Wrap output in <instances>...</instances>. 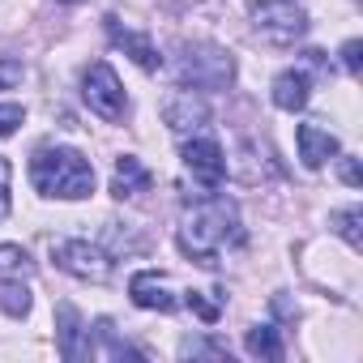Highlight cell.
<instances>
[{"instance_id": "cell-21", "label": "cell", "mask_w": 363, "mask_h": 363, "mask_svg": "<svg viewBox=\"0 0 363 363\" xmlns=\"http://www.w3.org/2000/svg\"><path fill=\"white\" fill-rule=\"evenodd\" d=\"M22 77H26V65H22V60H13V56L0 60V90H13Z\"/></svg>"}, {"instance_id": "cell-5", "label": "cell", "mask_w": 363, "mask_h": 363, "mask_svg": "<svg viewBox=\"0 0 363 363\" xmlns=\"http://www.w3.org/2000/svg\"><path fill=\"white\" fill-rule=\"evenodd\" d=\"M82 99H86V107L94 111V116H103V120H124V86H120V77H116V69L107 65V60H94L86 73H82Z\"/></svg>"}, {"instance_id": "cell-4", "label": "cell", "mask_w": 363, "mask_h": 363, "mask_svg": "<svg viewBox=\"0 0 363 363\" xmlns=\"http://www.w3.org/2000/svg\"><path fill=\"white\" fill-rule=\"evenodd\" d=\"M248 13H252L257 35L269 39V43H278V48L295 43V39L308 30V13H303L299 0H257Z\"/></svg>"}, {"instance_id": "cell-13", "label": "cell", "mask_w": 363, "mask_h": 363, "mask_svg": "<svg viewBox=\"0 0 363 363\" xmlns=\"http://www.w3.org/2000/svg\"><path fill=\"white\" fill-rule=\"evenodd\" d=\"M107 39H111L116 48H124V52L137 60V69H145V73L162 69V56H158V48H154L145 35H133V30H124L116 18H107Z\"/></svg>"}, {"instance_id": "cell-2", "label": "cell", "mask_w": 363, "mask_h": 363, "mask_svg": "<svg viewBox=\"0 0 363 363\" xmlns=\"http://www.w3.org/2000/svg\"><path fill=\"white\" fill-rule=\"evenodd\" d=\"M30 184L43 197L82 201L94 193V162L73 145H39L30 158Z\"/></svg>"}, {"instance_id": "cell-16", "label": "cell", "mask_w": 363, "mask_h": 363, "mask_svg": "<svg viewBox=\"0 0 363 363\" xmlns=\"http://www.w3.org/2000/svg\"><path fill=\"white\" fill-rule=\"evenodd\" d=\"M244 346H248V354H257V359H282V337H278L274 325H252L248 337H244Z\"/></svg>"}, {"instance_id": "cell-17", "label": "cell", "mask_w": 363, "mask_h": 363, "mask_svg": "<svg viewBox=\"0 0 363 363\" xmlns=\"http://www.w3.org/2000/svg\"><path fill=\"white\" fill-rule=\"evenodd\" d=\"M359 223H363V210H359V206H346V210L333 214V227H337V235H342L350 248H363V231H359Z\"/></svg>"}, {"instance_id": "cell-12", "label": "cell", "mask_w": 363, "mask_h": 363, "mask_svg": "<svg viewBox=\"0 0 363 363\" xmlns=\"http://www.w3.org/2000/svg\"><path fill=\"white\" fill-rule=\"evenodd\" d=\"M295 141H299V158H303L308 171H320V167L337 154V137H333L329 128H320V124H299Z\"/></svg>"}, {"instance_id": "cell-11", "label": "cell", "mask_w": 363, "mask_h": 363, "mask_svg": "<svg viewBox=\"0 0 363 363\" xmlns=\"http://www.w3.org/2000/svg\"><path fill=\"white\" fill-rule=\"evenodd\" d=\"M269 99L278 111H303L308 99H312V77L303 69H282L269 86Z\"/></svg>"}, {"instance_id": "cell-15", "label": "cell", "mask_w": 363, "mask_h": 363, "mask_svg": "<svg viewBox=\"0 0 363 363\" xmlns=\"http://www.w3.org/2000/svg\"><path fill=\"white\" fill-rule=\"evenodd\" d=\"M0 312H5V316H13V320H22V316L30 312V291H26L22 274L0 278Z\"/></svg>"}, {"instance_id": "cell-23", "label": "cell", "mask_w": 363, "mask_h": 363, "mask_svg": "<svg viewBox=\"0 0 363 363\" xmlns=\"http://www.w3.org/2000/svg\"><path fill=\"white\" fill-rule=\"evenodd\" d=\"M337 175H342V184H346V189H359V184H363L359 162H354L350 154H342V158H337Z\"/></svg>"}, {"instance_id": "cell-3", "label": "cell", "mask_w": 363, "mask_h": 363, "mask_svg": "<svg viewBox=\"0 0 363 363\" xmlns=\"http://www.w3.org/2000/svg\"><path fill=\"white\" fill-rule=\"evenodd\" d=\"M175 82L179 86H193V90H227L235 82V60L227 48L214 43H184L175 60Z\"/></svg>"}, {"instance_id": "cell-25", "label": "cell", "mask_w": 363, "mask_h": 363, "mask_svg": "<svg viewBox=\"0 0 363 363\" xmlns=\"http://www.w3.org/2000/svg\"><path fill=\"white\" fill-rule=\"evenodd\" d=\"M56 5H77V0H56Z\"/></svg>"}, {"instance_id": "cell-24", "label": "cell", "mask_w": 363, "mask_h": 363, "mask_svg": "<svg viewBox=\"0 0 363 363\" xmlns=\"http://www.w3.org/2000/svg\"><path fill=\"white\" fill-rule=\"evenodd\" d=\"M359 52H363V43H359V39H346V43H342V65H346V73H350V77L359 73Z\"/></svg>"}, {"instance_id": "cell-8", "label": "cell", "mask_w": 363, "mask_h": 363, "mask_svg": "<svg viewBox=\"0 0 363 363\" xmlns=\"http://www.w3.org/2000/svg\"><path fill=\"white\" fill-rule=\"evenodd\" d=\"M128 295H133V303H137V308H145V312H162V316H171V312L179 308L175 291H171V286H167V278H162V274H154V269L133 274Z\"/></svg>"}, {"instance_id": "cell-6", "label": "cell", "mask_w": 363, "mask_h": 363, "mask_svg": "<svg viewBox=\"0 0 363 363\" xmlns=\"http://www.w3.org/2000/svg\"><path fill=\"white\" fill-rule=\"evenodd\" d=\"M52 261L82 282H107L111 278V257L103 248H94L90 240H56L52 244Z\"/></svg>"}, {"instance_id": "cell-18", "label": "cell", "mask_w": 363, "mask_h": 363, "mask_svg": "<svg viewBox=\"0 0 363 363\" xmlns=\"http://www.w3.org/2000/svg\"><path fill=\"white\" fill-rule=\"evenodd\" d=\"M179 354L184 359H231V350L223 342H193V337L179 346Z\"/></svg>"}, {"instance_id": "cell-20", "label": "cell", "mask_w": 363, "mask_h": 363, "mask_svg": "<svg viewBox=\"0 0 363 363\" xmlns=\"http://www.w3.org/2000/svg\"><path fill=\"white\" fill-rule=\"evenodd\" d=\"M22 120H26V111L18 103H0V137H13Z\"/></svg>"}, {"instance_id": "cell-22", "label": "cell", "mask_w": 363, "mask_h": 363, "mask_svg": "<svg viewBox=\"0 0 363 363\" xmlns=\"http://www.w3.org/2000/svg\"><path fill=\"white\" fill-rule=\"evenodd\" d=\"M184 303H189V308H193V312H197L206 325H214V320H218V303L201 299V291H189V295H184Z\"/></svg>"}, {"instance_id": "cell-1", "label": "cell", "mask_w": 363, "mask_h": 363, "mask_svg": "<svg viewBox=\"0 0 363 363\" xmlns=\"http://www.w3.org/2000/svg\"><path fill=\"white\" fill-rule=\"evenodd\" d=\"M227 244H244V227H240V210L227 197H201L197 210L184 214V227H179V248L184 257H193L206 269H218V252Z\"/></svg>"}, {"instance_id": "cell-19", "label": "cell", "mask_w": 363, "mask_h": 363, "mask_svg": "<svg viewBox=\"0 0 363 363\" xmlns=\"http://www.w3.org/2000/svg\"><path fill=\"white\" fill-rule=\"evenodd\" d=\"M9 184H13V162H9V158H0V223H5V218H9V210H13Z\"/></svg>"}, {"instance_id": "cell-9", "label": "cell", "mask_w": 363, "mask_h": 363, "mask_svg": "<svg viewBox=\"0 0 363 363\" xmlns=\"http://www.w3.org/2000/svg\"><path fill=\"white\" fill-rule=\"evenodd\" d=\"M162 120H167V128L171 133H197L206 120H210V107H206V99L197 94V90H179V94H171L167 99V107H162Z\"/></svg>"}, {"instance_id": "cell-14", "label": "cell", "mask_w": 363, "mask_h": 363, "mask_svg": "<svg viewBox=\"0 0 363 363\" xmlns=\"http://www.w3.org/2000/svg\"><path fill=\"white\" fill-rule=\"evenodd\" d=\"M150 184H154V175H150V171H145V167H141L133 154H120V158H116L111 197H120V201H124V197H137V193H145Z\"/></svg>"}, {"instance_id": "cell-7", "label": "cell", "mask_w": 363, "mask_h": 363, "mask_svg": "<svg viewBox=\"0 0 363 363\" xmlns=\"http://www.w3.org/2000/svg\"><path fill=\"white\" fill-rule=\"evenodd\" d=\"M179 158H184V167L193 171V179H201V184L214 193L223 184V175H227V158H223V145L214 137H193L179 145Z\"/></svg>"}, {"instance_id": "cell-10", "label": "cell", "mask_w": 363, "mask_h": 363, "mask_svg": "<svg viewBox=\"0 0 363 363\" xmlns=\"http://www.w3.org/2000/svg\"><path fill=\"white\" fill-rule=\"evenodd\" d=\"M56 325H60V329H56V333H60V354H65L69 363L94 354V346H90V337H86L90 329L82 325V316H77L73 303H60V308H56Z\"/></svg>"}]
</instances>
